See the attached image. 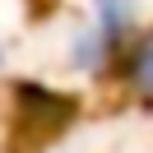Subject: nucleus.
Listing matches in <instances>:
<instances>
[{"label": "nucleus", "mask_w": 153, "mask_h": 153, "mask_svg": "<svg viewBox=\"0 0 153 153\" xmlns=\"http://www.w3.org/2000/svg\"><path fill=\"white\" fill-rule=\"evenodd\" d=\"M134 79H139V88H149V93H153V47L134 60Z\"/></svg>", "instance_id": "nucleus-2"}, {"label": "nucleus", "mask_w": 153, "mask_h": 153, "mask_svg": "<svg viewBox=\"0 0 153 153\" xmlns=\"http://www.w3.org/2000/svg\"><path fill=\"white\" fill-rule=\"evenodd\" d=\"M14 97H19V111L37 116V121H47V125H60V121L74 116V97L47 93V88H37V84H19V88H14Z\"/></svg>", "instance_id": "nucleus-1"}]
</instances>
